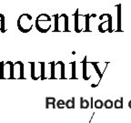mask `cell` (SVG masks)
I'll list each match as a JSON object with an SVG mask.
<instances>
[{
    "instance_id": "cell-9",
    "label": "cell",
    "mask_w": 131,
    "mask_h": 123,
    "mask_svg": "<svg viewBox=\"0 0 131 123\" xmlns=\"http://www.w3.org/2000/svg\"><path fill=\"white\" fill-rule=\"evenodd\" d=\"M66 106V102L63 100H58V103H57V107L59 108V109H63V108H65Z\"/></svg>"
},
{
    "instance_id": "cell-3",
    "label": "cell",
    "mask_w": 131,
    "mask_h": 123,
    "mask_svg": "<svg viewBox=\"0 0 131 123\" xmlns=\"http://www.w3.org/2000/svg\"><path fill=\"white\" fill-rule=\"evenodd\" d=\"M114 105H115V108H116V109H122L123 108L122 98H121V99H117V100L115 101Z\"/></svg>"
},
{
    "instance_id": "cell-2",
    "label": "cell",
    "mask_w": 131,
    "mask_h": 123,
    "mask_svg": "<svg viewBox=\"0 0 131 123\" xmlns=\"http://www.w3.org/2000/svg\"><path fill=\"white\" fill-rule=\"evenodd\" d=\"M51 17L48 16V15H47L46 16V18H45V21H42V19H41L40 16H37V22H36V25H37V28L38 29L40 32H47V31L49 30V28H50V27H51Z\"/></svg>"
},
{
    "instance_id": "cell-11",
    "label": "cell",
    "mask_w": 131,
    "mask_h": 123,
    "mask_svg": "<svg viewBox=\"0 0 131 123\" xmlns=\"http://www.w3.org/2000/svg\"><path fill=\"white\" fill-rule=\"evenodd\" d=\"M128 107H129V108H130V109H131V100L128 102Z\"/></svg>"
},
{
    "instance_id": "cell-6",
    "label": "cell",
    "mask_w": 131,
    "mask_h": 123,
    "mask_svg": "<svg viewBox=\"0 0 131 123\" xmlns=\"http://www.w3.org/2000/svg\"><path fill=\"white\" fill-rule=\"evenodd\" d=\"M103 102L102 100H100V99H97V100L95 101V108H96V109H101L103 107Z\"/></svg>"
},
{
    "instance_id": "cell-5",
    "label": "cell",
    "mask_w": 131,
    "mask_h": 123,
    "mask_svg": "<svg viewBox=\"0 0 131 123\" xmlns=\"http://www.w3.org/2000/svg\"><path fill=\"white\" fill-rule=\"evenodd\" d=\"M66 106H67V108H68V109H73L74 107H75L74 98H73V99H70V100L67 101V102H66Z\"/></svg>"
},
{
    "instance_id": "cell-10",
    "label": "cell",
    "mask_w": 131,
    "mask_h": 123,
    "mask_svg": "<svg viewBox=\"0 0 131 123\" xmlns=\"http://www.w3.org/2000/svg\"><path fill=\"white\" fill-rule=\"evenodd\" d=\"M118 19H120V14L118 13ZM120 20H118V30H120Z\"/></svg>"
},
{
    "instance_id": "cell-7",
    "label": "cell",
    "mask_w": 131,
    "mask_h": 123,
    "mask_svg": "<svg viewBox=\"0 0 131 123\" xmlns=\"http://www.w3.org/2000/svg\"><path fill=\"white\" fill-rule=\"evenodd\" d=\"M104 105L106 109H111V108L113 107V101L110 100V99H107V100H106V102H105Z\"/></svg>"
},
{
    "instance_id": "cell-8",
    "label": "cell",
    "mask_w": 131,
    "mask_h": 123,
    "mask_svg": "<svg viewBox=\"0 0 131 123\" xmlns=\"http://www.w3.org/2000/svg\"><path fill=\"white\" fill-rule=\"evenodd\" d=\"M49 103H50V104L52 105V107H55V98H47V105L49 104Z\"/></svg>"
},
{
    "instance_id": "cell-1",
    "label": "cell",
    "mask_w": 131,
    "mask_h": 123,
    "mask_svg": "<svg viewBox=\"0 0 131 123\" xmlns=\"http://www.w3.org/2000/svg\"><path fill=\"white\" fill-rule=\"evenodd\" d=\"M17 26H18V28L24 33L31 30L33 27L31 16H29L28 14H23L22 16H20L17 21Z\"/></svg>"
},
{
    "instance_id": "cell-4",
    "label": "cell",
    "mask_w": 131,
    "mask_h": 123,
    "mask_svg": "<svg viewBox=\"0 0 131 123\" xmlns=\"http://www.w3.org/2000/svg\"><path fill=\"white\" fill-rule=\"evenodd\" d=\"M80 106H81L82 109H86L88 108L89 104H88V101L84 99V98H81V103H80Z\"/></svg>"
}]
</instances>
